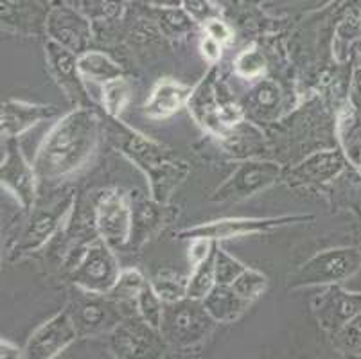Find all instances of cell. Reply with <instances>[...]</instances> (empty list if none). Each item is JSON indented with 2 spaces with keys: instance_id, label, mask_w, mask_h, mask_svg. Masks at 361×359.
<instances>
[{
  "instance_id": "32",
  "label": "cell",
  "mask_w": 361,
  "mask_h": 359,
  "mask_svg": "<svg viewBox=\"0 0 361 359\" xmlns=\"http://www.w3.org/2000/svg\"><path fill=\"white\" fill-rule=\"evenodd\" d=\"M164 308H166V302L159 296V293L153 289L151 282H147L146 288L142 289V293L139 295L135 302V309L139 312V316L144 322L151 325V327L160 329L164 316Z\"/></svg>"
},
{
  "instance_id": "45",
  "label": "cell",
  "mask_w": 361,
  "mask_h": 359,
  "mask_svg": "<svg viewBox=\"0 0 361 359\" xmlns=\"http://www.w3.org/2000/svg\"><path fill=\"white\" fill-rule=\"evenodd\" d=\"M349 104L354 108L356 114L361 115V65L354 67L353 75H350Z\"/></svg>"
},
{
  "instance_id": "20",
  "label": "cell",
  "mask_w": 361,
  "mask_h": 359,
  "mask_svg": "<svg viewBox=\"0 0 361 359\" xmlns=\"http://www.w3.org/2000/svg\"><path fill=\"white\" fill-rule=\"evenodd\" d=\"M49 6L44 0H0L2 29L31 36L45 29Z\"/></svg>"
},
{
  "instance_id": "13",
  "label": "cell",
  "mask_w": 361,
  "mask_h": 359,
  "mask_svg": "<svg viewBox=\"0 0 361 359\" xmlns=\"http://www.w3.org/2000/svg\"><path fill=\"white\" fill-rule=\"evenodd\" d=\"M74 193L65 190L49 207H35L20 241L16 243V253H29L42 248L61 229L71 210L74 209Z\"/></svg>"
},
{
  "instance_id": "17",
  "label": "cell",
  "mask_w": 361,
  "mask_h": 359,
  "mask_svg": "<svg viewBox=\"0 0 361 359\" xmlns=\"http://www.w3.org/2000/svg\"><path fill=\"white\" fill-rule=\"evenodd\" d=\"M45 32L56 44L71 49L75 54H83L92 39L90 18L83 11H75L68 6H56L49 9Z\"/></svg>"
},
{
  "instance_id": "49",
  "label": "cell",
  "mask_w": 361,
  "mask_h": 359,
  "mask_svg": "<svg viewBox=\"0 0 361 359\" xmlns=\"http://www.w3.org/2000/svg\"><path fill=\"white\" fill-rule=\"evenodd\" d=\"M360 20H361V15H360Z\"/></svg>"
},
{
  "instance_id": "6",
  "label": "cell",
  "mask_w": 361,
  "mask_h": 359,
  "mask_svg": "<svg viewBox=\"0 0 361 359\" xmlns=\"http://www.w3.org/2000/svg\"><path fill=\"white\" fill-rule=\"evenodd\" d=\"M284 176L281 164L271 160H245L211 196L216 203H238L264 193Z\"/></svg>"
},
{
  "instance_id": "25",
  "label": "cell",
  "mask_w": 361,
  "mask_h": 359,
  "mask_svg": "<svg viewBox=\"0 0 361 359\" xmlns=\"http://www.w3.org/2000/svg\"><path fill=\"white\" fill-rule=\"evenodd\" d=\"M264 135L252 124L239 121L238 124L231 126L221 135L223 147L231 154L238 158L252 157L255 153H261L264 147Z\"/></svg>"
},
{
  "instance_id": "8",
  "label": "cell",
  "mask_w": 361,
  "mask_h": 359,
  "mask_svg": "<svg viewBox=\"0 0 361 359\" xmlns=\"http://www.w3.org/2000/svg\"><path fill=\"white\" fill-rule=\"evenodd\" d=\"M121 275L116 252L103 239L92 241L72 266V282L75 288L108 295Z\"/></svg>"
},
{
  "instance_id": "36",
  "label": "cell",
  "mask_w": 361,
  "mask_h": 359,
  "mask_svg": "<svg viewBox=\"0 0 361 359\" xmlns=\"http://www.w3.org/2000/svg\"><path fill=\"white\" fill-rule=\"evenodd\" d=\"M231 286L245 300L254 302L255 298H259L266 291V288H268V279L261 272H257V269L246 268Z\"/></svg>"
},
{
  "instance_id": "18",
  "label": "cell",
  "mask_w": 361,
  "mask_h": 359,
  "mask_svg": "<svg viewBox=\"0 0 361 359\" xmlns=\"http://www.w3.org/2000/svg\"><path fill=\"white\" fill-rule=\"evenodd\" d=\"M345 164L347 158L343 151H317V153L304 158L295 167H291L288 173H284V180H286L288 185L293 187L326 185L343 173Z\"/></svg>"
},
{
  "instance_id": "38",
  "label": "cell",
  "mask_w": 361,
  "mask_h": 359,
  "mask_svg": "<svg viewBox=\"0 0 361 359\" xmlns=\"http://www.w3.org/2000/svg\"><path fill=\"white\" fill-rule=\"evenodd\" d=\"M159 25L167 36H180L195 28V20L187 15L185 9H159Z\"/></svg>"
},
{
  "instance_id": "1",
  "label": "cell",
  "mask_w": 361,
  "mask_h": 359,
  "mask_svg": "<svg viewBox=\"0 0 361 359\" xmlns=\"http://www.w3.org/2000/svg\"><path fill=\"white\" fill-rule=\"evenodd\" d=\"M101 123L92 108L78 107L49 130L32 160L40 182H58L78 173L96 151Z\"/></svg>"
},
{
  "instance_id": "46",
  "label": "cell",
  "mask_w": 361,
  "mask_h": 359,
  "mask_svg": "<svg viewBox=\"0 0 361 359\" xmlns=\"http://www.w3.org/2000/svg\"><path fill=\"white\" fill-rule=\"evenodd\" d=\"M0 358L2 359H20L25 358V351L20 347H16L15 343L8 340L0 341Z\"/></svg>"
},
{
  "instance_id": "9",
  "label": "cell",
  "mask_w": 361,
  "mask_h": 359,
  "mask_svg": "<svg viewBox=\"0 0 361 359\" xmlns=\"http://www.w3.org/2000/svg\"><path fill=\"white\" fill-rule=\"evenodd\" d=\"M314 216L311 214H293V216H277V217H228V219H218V221L203 223V225L192 226L178 232V239H211V241H223L232 237L252 236V233L270 232V230L282 229L297 223L313 221Z\"/></svg>"
},
{
  "instance_id": "26",
  "label": "cell",
  "mask_w": 361,
  "mask_h": 359,
  "mask_svg": "<svg viewBox=\"0 0 361 359\" xmlns=\"http://www.w3.org/2000/svg\"><path fill=\"white\" fill-rule=\"evenodd\" d=\"M78 65H80L83 79H88L92 83L104 85L111 79L123 75V68L119 67V63H116L110 56L99 51H87L80 54Z\"/></svg>"
},
{
  "instance_id": "37",
  "label": "cell",
  "mask_w": 361,
  "mask_h": 359,
  "mask_svg": "<svg viewBox=\"0 0 361 359\" xmlns=\"http://www.w3.org/2000/svg\"><path fill=\"white\" fill-rule=\"evenodd\" d=\"M235 74L245 79H261L266 72V58L259 49H245L234 61Z\"/></svg>"
},
{
  "instance_id": "43",
  "label": "cell",
  "mask_w": 361,
  "mask_h": 359,
  "mask_svg": "<svg viewBox=\"0 0 361 359\" xmlns=\"http://www.w3.org/2000/svg\"><path fill=\"white\" fill-rule=\"evenodd\" d=\"M341 150H343L347 162H349L350 166L361 169V137L341 140Z\"/></svg>"
},
{
  "instance_id": "33",
  "label": "cell",
  "mask_w": 361,
  "mask_h": 359,
  "mask_svg": "<svg viewBox=\"0 0 361 359\" xmlns=\"http://www.w3.org/2000/svg\"><path fill=\"white\" fill-rule=\"evenodd\" d=\"M246 269V266L241 261H238L234 255L226 252L221 246H216L214 252V273H216V284L231 286L232 282L241 275Z\"/></svg>"
},
{
  "instance_id": "44",
  "label": "cell",
  "mask_w": 361,
  "mask_h": 359,
  "mask_svg": "<svg viewBox=\"0 0 361 359\" xmlns=\"http://www.w3.org/2000/svg\"><path fill=\"white\" fill-rule=\"evenodd\" d=\"M221 49L223 45L219 42H216L211 36H203L202 42H200V51H202L203 58L209 61V63L216 65L221 59Z\"/></svg>"
},
{
  "instance_id": "21",
  "label": "cell",
  "mask_w": 361,
  "mask_h": 359,
  "mask_svg": "<svg viewBox=\"0 0 361 359\" xmlns=\"http://www.w3.org/2000/svg\"><path fill=\"white\" fill-rule=\"evenodd\" d=\"M191 94L192 88L189 85L178 83L175 79H162L151 90L149 97L142 107V114L155 121L171 117L189 103Z\"/></svg>"
},
{
  "instance_id": "50",
  "label": "cell",
  "mask_w": 361,
  "mask_h": 359,
  "mask_svg": "<svg viewBox=\"0 0 361 359\" xmlns=\"http://www.w3.org/2000/svg\"><path fill=\"white\" fill-rule=\"evenodd\" d=\"M360 355H361V354H360Z\"/></svg>"
},
{
  "instance_id": "5",
  "label": "cell",
  "mask_w": 361,
  "mask_h": 359,
  "mask_svg": "<svg viewBox=\"0 0 361 359\" xmlns=\"http://www.w3.org/2000/svg\"><path fill=\"white\" fill-rule=\"evenodd\" d=\"M216 78H218V71H216V67H212L207 72L205 78L192 88L187 108L203 130L221 137L228 128L243 121L245 111H243L241 104L226 101L225 95H223L225 92L218 88V79Z\"/></svg>"
},
{
  "instance_id": "39",
  "label": "cell",
  "mask_w": 361,
  "mask_h": 359,
  "mask_svg": "<svg viewBox=\"0 0 361 359\" xmlns=\"http://www.w3.org/2000/svg\"><path fill=\"white\" fill-rule=\"evenodd\" d=\"M182 8L185 13L195 20L196 24H205L207 20H211L216 16L214 8L209 0H183Z\"/></svg>"
},
{
  "instance_id": "15",
  "label": "cell",
  "mask_w": 361,
  "mask_h": 359,
  "mask_svg": "<svg viewBox=\"0 0 361 359\" xmlns=\"http://www.w3.org/2000/svg\"><path fill=\"white\" fill-rule=\"evenodd\" d=\"M317 322L331 336L361 312V293L345 291L340 284L324 286L311 300Z\"/></svg>"
},
{
  "instance_id": "3",
  "label": "cell",
  "mask_w": 361,
  "mask_h": 359,
  "mask_svg": "<svg viewBox=\"0 0 361 359\" xmlns=\"http://www.w3.org/2000/svg\"><path fill=\"white\" fill-rule=\"evenodd\" d=\"M361 268V252L354 246L324 250L288 275V289L341 284Z\"/></svg>"
},
{
  "instance_id": "2",
  "label": "cell",
  "mask_w": 361,
  "mask_h": 359,
  "mask_svg": "<svg viewBox=\"0 0 361 359\" xmlns=\"http://www.w3.org/2000/svg\"><path fill=\"white\" fill-rule=\"evenodd\" d=\"M111 124L108 130L110 142L135 164L144 176L147 178L151 197L159 203L169 202L171 194L175 193L185 178L191 173V167L185 160L176 157L173 150L155 142L153 138L124 126L121 121L110 117Z\"/></svg>"
},
{
  "instance_id": "19",
  "label": "cell",
  "mask_w": 361,
  "mask_h": 359,
  "mask_svg": "<svg viewBox=\"0 0 361 359\" xmlns=\"http://www.w3.org/2000/svg\"><path fill=\"white\" fill-rule=\"evenodd\" d=\"M58 108L54 104H35L8 99L0 108V133L4 138H16L40 124L42 121L54 117Z\"/></svg>"
},
{
  "instance_id": "7",
  "label": "cell",
  "mask_w": 361,
  "mask_h": 359,
  "mask_svg": "<svg viewBox=\"0 0 361 359\" xmlns=\"http://www.w3.org/2000/svg\"><path fill=\"white\" fill-rule=\"evenodd\" d=\"M121 308L123 304L108 295L78 288V295L75 293L72 295L67 311L78 329L80 338H88V336H99L104 332L110 334L124 316H128L121 311Z\"/></svg>"
},
{
  "instance_id": "22",
  "label": "cell",
  "mask_w": 361,
  "mask_h": 359,
  "mask_svg": "<svg viewBox=\"0 0 361 359\" xmlns=\"http://www.w3.org/2000/svg\"><path fill=\"white\" fill-rule=\"evenodd\" d=\"M282 107V90L274 79H259L257 83L246 92L241 108L246 117L254 123H270L277 118Z\"/></svg>"
},
{
  "instance_id": "14",
  "label": "cell",
  "mask_w": 361,
  "mask_h": 359,
  "mask_svg": "<svg viewBox=\"0 0 361 359\" xmlns=\"http://www.w3.org/2000/svg\"><path fill=\"white\" fill-rule=\"evenodd\" d=\"M45 59H47V67L52 78L67 95L68 101L75 107L90 108V99H88L87 88L83 83L85 79L80 72V65H78L80 54H75L74 51L56 44L54 39L49 38L45 44Z\"/></svg>"
},
{
  "instance_id": "41",
  "label": "cell",
  "mask_w": 361,
  "mask_h": 359,
  "mask_svg": "<svg viewBox=\"0 0 361 359\" xmlns=\"http://www.w3.org/2000/svg\"><path fill=\"white\" fill-rule=\"evenodd\" d=\"M203 31H205L207 36L214 38L216 42H219L221 45L228 44V42L234 38V32H232V29L228 28V24L223 22L221 18H218V16L207 20L205 24H203Z\"/></svg>"
},
{
  "instance_id": "48",
  "label": "cell",
  "mask_w": 361,
  "mask_h": 359,
  "mask_svg": "<svg viewBox=\"0 0 361 359\" xmlns=\"http://www.w3.org/2000/svg\"><path fill=\"white\" fill-rule=\"evenodd\" d=\"M44 2H45V4H47V6H49V0H44Z\"/></svg>"
},
{
  "instance_id": "34",
  "label": "cell",
  "mask_w": 361,
  "mask_h": 359,
  "mask_svg": "<svg viewBox=\"0 0 361 359\" xmlns=\"http://www.w3.org/2000/svg\"><path fill=\"white\" fill-rule=\"evenodd\" d=\"M81 11L97 22H116L124 13V0H81Z\"/></svg>"
},
{
  "instance_id": "40",
  "label": "cell",
  "mask_w": 361,
  "mask_h": 359,
  "mask_svg": "<svg viewBox=\"0 0 361 359\" xmlns=\"http://www.w3.org/2000/svg\"><path fill=\"white\" fill-rule=\"evenodd\" d=\"M329 0H271L270 8L277 13H290V11H310V9H318Z\"/></svg>"
},
{
  "instance_id": "24",
  "label": "cell",
  "mask_w": 361,
  "mask_h": 359,
  "mask_svg": "<svg viewBox=\"0 0 361 359\" xmlns=\"http://www.w3.org/2000/svg\"><path fill=\"white\" fill-rule=\"evenodd\" d=\"M202 302L209 315L218 324H232L252 304V302L245 300L241 295H238L232 286L225 284H216L214 289Z\"/></svg>"
},
{
  "instance_id": "29",
  "label": "cell",
  "mask_w": 361,
  "mask_h": 359,
  "mask_svg": "<svg viewBox=\"0 0 361 359\" xmlns=\"http://www.w3.org/2000/svg\"><path fill=\"white\" fill-rule=\"evenodd\" d=\"M101 99L103 107L110 117L117 118L124 111V108L131 101V85L123 75L111 79L108 83L101 85Z\"/></svg>"
},
{
  "instance_id": "16",
  "label": "cell",
  "mask_w": 361,
  "mask_h": 359,
  "mask_svg": "<svg viewBox=\"0 0 361 359\" xmlns=\"http://www.w3.org/2000/svg\"><path fill=\"white\" fill-rule=\"evenodd\" d=\"M75 338H80L78 329L72 322L68 311L58 312L40 325L31 334L25 345V358L52 359L58 358Z\"/></svg>"
},
{
  "instance_id": "28",
  "label": "cell",
  "mask_w": 361,
  "mask_h": 359,
  "mask_svg": "<svg viewBox=\"0 0 361 359\" xmlns=\"http://www.w3.org/2000/svg\"><path fill=\"white\" fill-rule=\"evenodd\" d=\"M146 284L147 281L144 279V275L139 269H121L119 279H117L116 286L111 288V291L108 293V296L123 305H135L137 298H139V295L142 293V289L146 288Z\"/></svg>"
},
{
  "instance_id": "10",
  "label": "cell",
  "mask_w": 361,
  "mask_h": 359,
  "mask_svg": "<svg viewBox=\"0 0 361 359\" xmlns=\"http://www.w3.org/2000/svg\"><path fill=\"white\" fill-rule=\"evenodd\" d=\"M94 225L97 236L114 250L130 245L131 226H133L131 196L119 189L104 193L96 205Z\"/></svg>"
},
{
  "instance_id": "4",
  "label": "cell",
  "mask_w": 361,
  "mask_h": 359,
  "mask_svg": "<svg viewBox=\"0 0 361 359\" xmlns=\"http://www.w3.org/2000/svg\"><path fill=\"white\" fill-rule=\"evenodd\" d=\"M218 322L209 315L202 300L182 298L164 308L160 334L171 347L191 348L205 341L214 331Z\"/></svg>"
},
{
  "instance_id": "35",
  "label": "cell",
  "mask_w": 361,
  "mask_h": 359,
  "mask_svg": "<svg viewBox=\"0 0 361 359\" xmlns=\"http://www.w3.org/2000/svg\"><path fill=\"white\" fill-rule=\"evenodd\" d=\"M334 347L345 354H361V312L353 316L340 331L333 334Z\"/></svg>"
},
{
  "instance_id": "30",
  "label": "cell",
  "mask_w": 361,
  "mask_h": 359,
  "mask_svg": "<svg viewBox=\"0 0 361 359\" xmlns=\"http://www.w3.org/2000/svg\"><path fill=\"white\" fill-rule=\"evenodd\" d=\"M216 252V250H214ZM216 286V273H214V253L207 257L205 261L192 266V273L189 276L187 284V296L195 300H203Z\"/></svg>"
},
{
  "instance_id": "42",
  "label": "cell",
  "mask_w": 361,
  "mask_h": 359,
  "mask_svg": "<svg viewBox=\"0 0 361 359\" xmlns=\"http://www.w3.org/2000/svg\"><path fill=\"white\" fill-rule=\"evenodd\" d=\"M216 250V241H211V239H203V237H198V239H191V248H189V262L191 266L200 264L202 261H205L207 257H211Z\"/></svg>"
},
{
  "instance_id": "27",
  "label": "cell",
  "mask_w": 361,
  "mask_h": 359,
  "mask_svg": "<svg viewBox=\"0 0 361 359\" xmlns=\"http://www.w3.org/2000/svg\"><path fill=\"white\" fill-rule=\"evenodd\" d=\"M361 47V20L356 16H347L338 24L334 31L333 39V56L338 63H347L350 61L356 52V49Z\"/></svg>"
},
{
  "instance_id": "47",
  "label": "cell",
  "mask_w": 361,
  "mask_h": 359,
  "mask_svg": "<svg viewBox=\"0 0 361 359\" xmlns=\"http://www.w3.org/2000/svg\"><path fill=\"white\" fill-rule=\"evenodd\" d=\"M149 4L157 9H180L183 0H149Z\"/></svg>"
},
{
  "instance_id": "23",
  "label": "cell",
  "mask_w": 361,
  "mask_h": 359,
  "mask_svg": "<svg viewBox=\"0 0 361 359\" xmlns=\"http://www.w3.org/2000/svg\"><path fill=\"white\" fill-rule=\"evenodd\" d=\"M131 207H133V226H131V239L130 243L135 246H140L146 243L160 226L166 221H169V209L167 203L155 202L153 197H137L133 200L131 196Z\"/></svg>"
},
{
  "instance_id": "31",
  "label": "cell",
  "mask_w": 361,
  "mask_h": 359,
  "mask_svg": "<svg viewBox=\"0 0 361 359\" xmlns=\"http://www.w3.org/2000/svg\"><path fill=\"white\" fill-rule=\"evenodd\" d=\"M187 284H189V276H183L175 272H160L151 279V286L166 304L185 298Z\"/></svg>"
},
{
  "instance_id": "12",
  "label": "cell",
  "mask_w": 361,
  "mask_h": 359,
  "mask_svg": "<svg viewBox=\"0 0 361 359\" xmlns=\"http://www.w3.org/2000/svg\"><path fill=\"white\" fill-rule=\"evenodd\" d=\"M6 154L0 166V183L2 189L11 193L15 200L22 205V209L32 210L36 207L38 197V182L40 178L36 174L32 164L20 151L15 138H6Z\"/></svg>"
},
{
  "instance_id": "11",
  "label": "cell",
  "mask_w": 361,
  "mask_h": 359,
  "mask_svg": "<svg viewBox=\"0 0 361 359\" xmlns=\"http://www.w3.org/2000/svg\"><path fill=\"white\" fill-rule=\"evenodd\" d=\"M164 343L159 329L144 322L139 312L124 316L110 332V351L116 358H153L162 352Z\"/></svg>"
}]
</instances>
